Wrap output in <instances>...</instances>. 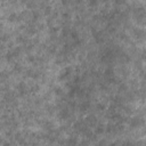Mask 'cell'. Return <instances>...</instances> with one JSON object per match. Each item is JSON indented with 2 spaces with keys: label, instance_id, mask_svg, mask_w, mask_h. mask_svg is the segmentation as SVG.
Here are the masks:
<instances>
[{
  "label": "cell",
  "instance_id": "cell-1",
  "mask_svg": "<svg viewBox=\"0 0 146 146\" xmlns=\"http://www.w3.org/2000/svg\"><path fill=\"white\" fill-rule=\"evenodd\" d=\"M73 128H74V130H75L76 132L82 133V135H86V133L90 130L89 127H88V124L86 123V121H82V120H78V121L74 123Z\"/></svg>",
  "mask_w": 146,
  "mask_h": 146
},
{
  "label": "cell",
  "instance_id": "cell-2",
  "mask_svg": "<svg viewBox=\"0 0 146 146\" xmlns=\"http://www.w3.org/2000/svg\"><path fill=\"white\" fill-rule=\"evenodd\" d=\"M145 124V120L141 117V116H138V115H135L132 117H130L129 120V125L131 129H135V128H140Z\"/></svg>",
  "mask_w": 146,
  "mask_h": 146
},
{
  "label": "cell",
  "instance_id": "cell-3",
  "mask_svg": "<svg viewBox=\"0 0 146 146\" xmlns=\"http://www.w3.org/2000/svg\"><path fill=\"white\" fill-rule=\"evenodd\" d=\"M131 34H132V36H133L135 39H137V40H143L146 33H145V31H144L143 29H140V27H132V29H131Z\"/></svg>",
  "mask_w": 146,
  "mask_h": 146
},
{
  "label": "cell",
  "instance_id": "cell-4",
  "mask_svg": "<svg viewBox=\"0 0 146 146\" xmlns=\"http://www.w3.org/2000/svg\"><path fill=\"white\" fill-rule=\"evenodd\" d=\"M84 121H86V123L88 124V127L90 128H95L96 125H97V123H98V120H97V117L94 115V114H89V115H87L86 116V119H84Z\"/></svg>",
  "mask_w": 146,
  "mask_h": 146
},
{
  "label": "cell",
  "instance_id": "cell-5",
  "mask_svg": "<svg viewBox=\"0 0 146 146\" xmlns=\"http://www.w3.org/2000/svg\"><path fill=\"white\" fill-rule=\"evenodd\" d=\"M72 70H73V68H72V66H66V67H64V68L60 71L58 79H59V80H64V79H66L67 76H70V75H71Z\"/></svg>",
  "mask_w": 146,
  "mask_h": 146
},
{
  "label": "cell",
  "instance_id": "cell-6",
  "mask_svg": "<svg viewBox=\"0 0 146 146\" xmlns=\"http://www.w3.org/2000/svg\"><path fill=\"white\" fill-rule=\"evenodd\" d=\"M58 115H59V117L60 119H63V120H66L68 116H70V110H68V107L67 106H62L60 107V110H59V112H58Z\"/></svg>",
  "mask_w": 146,
  "mask_h": 146
},
{
  "label": "cell",
  "instance_id": "cell-7",
  "mask_svg": "<svg viewBox=\"0 0 146 146\" xmlns=\"http://www.w3.org/2000/svg\"><path fill=\"white\" fill-rule=\"evenodd\" d=\"M90 100L89 99H87V100H82L80 104H79V110H80V112H82V113H84V112H87L89 108H90Z\"/></svg>",
  "mask_w": 146,
  "mask_h": 146
},
{
  "label": "cell",
  "instance_id": "cell-8",
  "mask_svg": "<svg viewBox=\"0 0 146 146\" xmlns=\"http://www.w3.org/2000/svg\"><path fill=\"white\" fill-rule=\"evenodd\" d=\"M105 129H106V125H104V123H102V122H98L95 128V132H96V135H100L105 131Z\"/></svg>",
  "mask_w": 146,
  "mask_h": 146
},
{
  "label": "cell",
  "instance_id": "cell-9",
  "mask_svg": "<svg viewBox=\"0 0 146 146\" xmlns=\"http://www.w3.org/2000/svg\"><path fill=\"white\" fill-rule=\"evenodd\" d=\"M94 38H95V40H96L97 43H100V42L104 41V34H103L102 31H99V32H95V33H94Z\"/></svg>",
  "mask_w": 146,
  "mask_h": 146
},
{
  "label": "cell",
  "instance_id": "cell-10",
  "mask_svg": "<svg viewBox=\"0 0 146 146\" xmlns=\"http://www.w3.org/2000/svg\"><path fill=\"white\" fill-rule=\"evenodd\" d=\"M122 146H136V141L132 140H125L122 143Z\"/></svg>",
  "mask_w": 146,
  "mask_h": 146
},
{
  "label": "cell",
  "instance_id": "cell-11",
  "mask_svg": "<svg viewBox=\"0 0 146 146\" xmlns=\"http://www.w3.org/2000/svg\"><path fill=\"white\" fill-rule=\"evenodd\" d=\"M141 59H144V60H146V49H143L141 50Z\"/></svg>",
  "mask_w": 146,
  "mask_h": 146
},
{
  "label": "cell",
  "instance_id": "cell-12",
  "mask_svg": "<svg viewBox=\"0 0 146 146\" xmlns=\"http://www.w3.org/2000/svg\"><path fill=\"white\" fill-rule=\"evenodd\" d=\"M96 107H97L98 111H103V110H104V105H103V104H97Z\"/></svg>",
  "mask_w": 146,
  "mask_h": 146
},
{
  "label": "cell",
  "instance_id": "cell-13",
  "mask_svg": "<svg viewBox=\"0 0 146 146\" xmlns=\"http://www.w3.org/2000/svg\"><path fill=\"white\" fill-rule=\"evenodd\" d=\"M55 92H56V95H62V89L60 88H55Z\"/></svg>",
  "mask_w": 146,
  "mask_h": 146
},
{
  "label": "cell",
  "instance_id": "cell-14",
  "mask_svg": "<svg viewBox=\"0 0 146 146\" xmlns=\"http://www.w3.org/2000/svg\"><path fill=\"white\" fill-rule=\"evenodd\" d=\"M99 2L98 1H90L89 2V6H96V5H98Z\"/></svg>",
  "mask_w": 146,
  "mask_h": 146
}]
</instances>
